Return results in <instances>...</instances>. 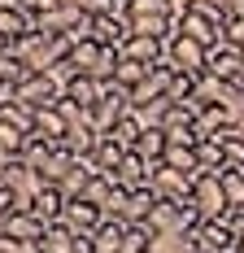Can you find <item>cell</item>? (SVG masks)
I'll list each match as a JSON object with an SVG mask.
<instances>
[{"mask_svg":"<svg viewBox=\"0 0 244 253\" xmlns=\"http://www.w3.org/2000/svg\"><path fill=\"white\" fill-rule=\"evenodd\" d=\"M35 31H40V35H66L70 44H79V40L92 35V13H83V9H66V4H52L48 13L35 18Z\"/></svg>","mask_w":244,"mask_h":253,"instance_id":"cell-1","label":"cell"},{"mask_svg":"<svg viewBox=\"0 0 244 253\" xmlns=\"http://www.w3.org/2000/svg\"><path fill=\"white\" fill-rule=\"evenodd\" d=\"M61 92H66V75L48 70V75H31L22 87H13V101L26 105V109H48V105L61 101Z\"/></svg>","mask_w":244,"mask_h":253,"instance_id":"cell-2","label":"cell"},{"mask_svg":"<svg viewBox=\"0 0 244 253\" xmlns=\"http://www.w3.org/2000/svg\"><path fill=\"white\" fill-rule=\"evenodd\" d=\"M126 114H131V92L118 87V83H105V87H100V101L92 105V114H87V118H92V126H96L100 135H109Z\"/></svg>","mask_w":244,"mask_h":253,"instance_id":"cell-3","label":"cell"},{"mask_svg":"<svg viewBox=\"0 0 244 253\" xmlns=\"http://www.w3.org/2000/svg\"><path fill=\"white\" fill-rule=\"evenodd\" d=\"M205 57H209V48H205V44H196L192 35H183V31L174 26V35L166 40V61H170V70L205 75Z\"/></svg>","mask_w":244,"mask_h":253,"instance_id":"cell-4","label":"cell"},{"mask_svg":"<svg viewBox=\"0 0 244 253\" xmlns=\"http://www.w3.org/2000/svg\"><path fill=\"white\" fill-rule=\"evenodd\" d=\"M192 205H196V214H201L205 223L231 214V205H227V197H222V179L218 175H196L192 179Z\"/></svg>","mask_w":244,"mask_h":253,"instance_id":"cell-5","label":"cell"},{"mask_svg":"<svg viewBox=\"0 0 244 253\" xmlns=\"http://www.w3.org/2000/svg\"><path fill=\"white\" fill-rule=\"evenodd\" d=\"M148 188L157 192V201H170V205H192V179L170 170V166H153V175H148Z\"/></svg>","mask_w":244,"mask_h":253,"instance_id":"cell-6","label":"cell"},{"mask_svg":"<svg viewBox=\"0 0 244 253\" xmlns=\"http://www.w3.org/2000/svg\"><path fill=\"white\" fill-rule=\"evenodd\" d=\"M205 75L222 79V83H244V52L222 40L218 48H209V57H205Z\"/></svg>","mask_w":244,"mask_h":253,"instance_id":"cell-7","label":"cell"},{"mask_svg":"<svg viewBox=\"0 0 244 253\" xmlns=\"http://www.w3.org/2000/svg\"><path fill=\"white\" fill-rule=\"evenodd\" d=\"M192 240H196V253H236V249H240V240L231 236L227 218H214V223H201V227L192 231Z\"/></svg>","mask_w":244,"mask_h":253,"instance_id":"cell-8","label":"cell"},{"mask_svg":"<svg viewBox=\"0 0 244 253\" xmlns=\"http://www.w3.org/2000/svg\"><path fill=\"white\" fill-rule=\"evenodd\" d=\"M92 35H96L105 48H122L126 40H131V22H126V13H100V18H92Z\"/></svg>","mask_w":244,"mask_h":253,"instance_id":"cell-9","label":"cell"},{"mask_svg":"<svg viewBox=\"0 0 244 253\" xmlns=\"http://www.w3.org/2000/svg\"><path fill=\"white\" fill-rule=\"evenodd\" d=\"M4 236H13V240H44V231H48V223H44V218H40V214H35V210H13V214H9V218H4Z\"/></svg>","mask_w":244,"mask_h":253,"instance_id":"cell-10","label":"cell"},{"mask_svg":"<svg viewBox=\"0 0 244 253\" xmlns=\"http://www.w3.org/2000/svg\"><path fill=\"white\" fill-rule=\"evenodd\" d=\"M61 223H66L74 236H92V231L105 223V214H100L96 205H87V201H66V214H61Z\"/></svg>","mask_w":244,"mask_h":253,"instance_id":"cell-11","label":"cell"},{"mask_svg":"<svg viewBox=\"0 0 244 253\" xmlns=\"http://www.w3.org/2000/svg\"><path fill=\"white\" fill-rule=\"evenodd\" d=\"M148 175H153V166H148L140 153H126L118 162V170H114V183L126 188V192H135V188H148Z\"/></svg>","mask_w":244,"mask_h":253,"instance_id":"cell-12","label":"cell"},{"mask_svg":"<svg viewBox=\"0 0 244 253\" xmlns=\"http://www.w3.org/2000/svg\"><path fill=\"white\" fill-rule=\"evenodd\" d=\"M100 144V131L92 126V118H83V123H70V131H66V140H61V149L74 153V157H92Z\"/></svg>","mask_w":244,"mask_h":253,"instance_id":"cell-13","label":"cell"},{"mask_svg":"<svg viewBox=\"0 0 244 253\" xmlns=\"http://www.w3.org/2000/svg\"><path fill=\"white\" fill-rule=\"evenodd\" d=\"M179 31L192 35L196 44H205V48H218L222 44V26H214L209 18H201V13H188V9L179 13Z\"/></svg>","mask_w":244,"mask_h":253,"instance_id":"cell-14","label":"cell"},{"mask_svg":"<svg viewBox=\"0 0 244 253\" xmlns=\"http://www.w3.org/2000/svg\"><path fill=\"white\" fill-rule=\"evenodd\" d=\"M100 52H105V44H100L96 35H87V40H79L70 48V61H66V75H92L100 61Z\"/></svg>","mask_w":244,"mask_h":253,"instance_id":"cell-15","label":"cell"},{"mask_svg":"<svg viewBox=\"0 0 244 253\" xmlns=\"http://www.w3.org/2000/svg\"><path fill=\"white\" fill-rule=\"evenodd\" d=\"M153 205H157V192L153 188H135V192H126V205H122V223L126 227H148V214H153Z\"/></svg>","mask_w":244,"mask_h":253,"instance_id":"cell-16","label":"cell"},{"mask_svg":"<svg viewBox=\"0 0 244 253\" xmlns=\"http://www.w3.org/2000/svg\"><path fill=\"white\" fill-rule=\"evenodd\" d=\"M122 57H131L140 66H157V61H166V44L162 40H148V35H131L122 44Z\"/></svg>","mask_w":244,"mask_h":253,"instance_id":"cell-17","label":"cell"},{"mask_svg":"<svg viewBox=\"0 0 244 253\" xmlns=\"http://www.w3.org/2000/svg\"><path fill=\"white\" fill-rule=\"evenodd\" d=\"M126 22H135V18H179L183 13V4L179 0H126Z\"/></svg>","mask_w":244,"mask_h":253,"instance_id":"cell-18","label":"cell"},{"mask_svg":"<svg viewBox=\"0 0 244 253\" xmlns=\"http://www.w3.org/2000/svg\"><path fill=\"white\" fill-rule=\"evenodd\" d=\"M61 96H66V101H74V105H83V109L92 114V105L100 101V83H96V79H87V75H70Z\"/></svg>","mask_w":244,"mask_h":253,"instance_id":"cell-19","label":"cell"},{"mask_svg":"<svg viewBox=\"0 0 244 253\" xmlns=\"http://www.w3.org/2000/svg\"><path fill=\"white\" fill-rule=\"evenodd\" d=\"M162 166H170V170H179V175H188V179L205 175L201 162H196V144H170L166 157H162Z\"/></svg>","mask_w":244,"mask_h":253,"instance_id":"cell-20","label":"cell"},{"mask_svg":"<svg viewBox=\"0 0 244 253\" xmlns=\"http://www.w3.org/2000/svg\"><path fill=\"white\" fill-rule=\"evenodd\" d=\"M122 236H126V223H122V218H105V223L92 231V253H118Z\"/></svg>","mask_w":244,"mask_h":253,"instance_id":"cell-21","label":"cell"},{"mask_svg":"<svg viewBox=\"0 0 244 253\" xmlns=\"http://www.w3.org/2000/svg\"><path fill=\"white\" fill-rule=\"evenodd\" d=\"M148 253H196L192 231H153Z\"/></svg>","mask_w":244,"mask_h":253,"instance_id":"cell-22","label":"cell"},{"mask_svg":"<svg viewBox=\"0 0 244 253\" xmlns=\"http://www.w3.org/2000/svg\"><path fill=\"white\" fill-rule=\"evenodd\" d=\"M92 175H96L92 157H79V162H74V170H70L66 179H61V192H66V201H79V197L87 192V183H92Z\"/></svg>","mask_w":244,"mask_h":253,"instance_id":"cell-23","label":"cell"},{"mask_svg":"<svg viewBox=\"0 0 244 253\" xmlns=\"http://www.w3.org/2000/svg\"><path fill=\"white\" fill-rule=\"evenodd\" d=\"M31 31H35V18H31V13H22L18 4H13V9H0V35H4L9 44H18Z\"/></svg>","mask_w":244,"mask_h":253,"instance_id":"cell-24","label":"cell"},{"mask_svg":"<svg viewBox=\"0 0 244 253\" xmlns=\"http://www.w3.org/2000/svg\"><path fill=\"white\" fill-rule=\"evenodd\" d=\"M166 149H170V135H166L162 126H144V135H140V144H135V153L144 157L148 166H157V162L166 157Z\"/></svg>","mask_w":244,"mask_h":253,"instance_id":"cell-25","label":"cell"},{"mask_svg":"<svg viewBox=\"0 0 244 253\" xmlns=\"http://www.w3.org/2000/svg\"><path fill=\"white\" fill-rule=\"evenodd\" d=\"M66 131H70V123L57 114V105L35 109V135H44V140H52V144H61V140H66Z\"/></svg>","mask_w":244,"mask_h":253,"instance_id":"cell-26","label":"cell"},{"mask_svg":"<svg viewBox=\"0 0 244 253\" xmlns=\"http://www.w3.org/2000/svg\"><path fill=\"white\" fill-rule=\"evenodd\" d=\"M35 214H40L44 223H61V214H66V192L48 183V188L35 197Z\"/></svg>","mask_w":244,"mask_h":253,"instance_id":"cell-27","label":"cell"},{"mask_svg":"<svg viewBox=\"0 0 244 253\" xmlns=\"http://www.w3.org/2000/svg\"><path fill=\"white\" fill-rule=\"evenodd\" d=\"M74 162H79V157H74V153H66L61 144H57V153H52L48 162L40 166V175H44V183H52V188H61V179H66V175L74 170Z\"/></svg>","mask_w":244,"mask_h":253,"instance_id":"cell-28","label":"cell"},{"mask_svg":"<svg viewBox=\"0 0 244 253\" xmlns=\"http://www.w3.org/2000/svg\"><path fill=\"white\" fill-rule=\"evenodd\" d=\"M114 192H118V183H114V175H109V170H96V175H92V183H87V192H83L79 201H87V205H96V210H105Z\"/></svg>","mask_w":244,"mask_h":253,"instance_id":"cell-29","label":"cell"},{"mask_svg":"<svg viewBox=\"0 0 244 253\" xmlns=\"http://www.w3.org/2000/svg\"><path fill=\"white\" fill-rule=\"evenodd\" d=\"M74 245H79V236H74L66 223H48L44 240H40V249H44V253H74Z\"/></svg>","mask_w":244,"mask_h":253,"instance_id":"cell-30","label":"cell"},{"mask_svg":"<svg viewBox=\"0 0 244 253\" xmlns=\"http://www.w3.org/2000/svg\"><path fill=\"white\" fill-rule=\"evenodd\" d=\"M31 75H35V70L26 66V61L18 57V52H13V44H9V52H0V79H4V83H13V87H22V83H26Z\"/></svg>","mask_w":244,"mask_h":253,"instance_id":"cell-31","label":"cell"},{"mask_svg":"<svg viewBox=\"0 0 244 253\" xmlns=\"http://www.w3.org/2000/svg\"><path fill=\"white\" fill-rule=\"evenodd\" d=\"M196 162L205 175H222L227 170V157H222V140H201L196 144Z\"/></svg>","mask_w":244,"mask_h":253,"instance_id":"cell-32","label":"cell"},{"mask_svg":"<svg viewBox=\"0 0 244 253\" xmlns=\"http://www.w3.org/2000/svg\"><path fill=\"white\" fill-rule=\"evenodd\" d=\"M122 157H126V149H122L118 140H109V135H100L96 153H92V166H96V170H109V175H114V170H118V162H122Z\"/></svg>","mask_w":244,"mask_h":253,"instance_id":"cell-33","label":"cell"},{"mask_svg":"<svg viewBox=\"0 0 244 253\" xmlns=\"http://www.w3.org/2000/svg\"><path fill=\"white\" fill-rule=\"evenodd\" d=\"M140 135H144V123L135 118V109H131V114H126V118H122V123L114 126V131H109V140H118V144H122L126 153H135V144H140Z\"/></svg>","mask_w":244,"mask_h":253,"instance_id":"cell-34","label":"cell"},{"mask_svg":"<svg viewBox=\"0 0 244 253\" xmlns=\"http://www.w3.org/2000/svg\"><path fill=\"white\" fill-rule=\"evenodd\" d=\"M0 123H9V126H18V131H35V109H26V105H18V101H4L0 105Z\"/></svg>","mask_w":244,"mask_h":253,"instance_id":"cell-35","label":"cell"},{"mask_svg":"<svg viewBox=\"0 0 244 253\" xmlns=\"http://www.w3.org/2000/svg\"><path fill=\"white\" fill-rule=\"evenodd\" d=\"M148 70H153V66H140V61H131V57H122V61H118V75H114V83H118V87H126V92H135V87L148 79Z\"/></svg>","mask_w":244,"mask_h":253,"instance_id":"cell-36","label":"cell"},{"mask_svg":"<svg viewBox=\"0 0 244 253\" xmlns=\"http://www.w3.org/2000/svg\"><path fill=\"white\" fill-rule=\"evenodd\" d=\"M52 153H57V144H52V140H44V135H35V131H31V135H26V149H22V157H26V166H35V170H40V166H44V162H48Z\"/></svg>","mask_w":244,"mask_h":253,"instance_id":"cell-37","label":"cell"},{"mask_svg":"<svg viewBox=\"0 0 244 253\" xmlns=\"http://www.w3.org/2000/svg\"><path fill=\"white\" fill-rule=\"evenodd\" d=\"M222 140V157H227V170H244V131H227Z\"/></svg>","mask_w":244,"mask_h":253,"instance_id":"cell-38","label":"cell"},{"mask_svg":"<svg viewBox=\"0 0 244 253\" xmlns=\"http://www.w3.org/2000/svg\"><path fill=\"white\" fill-rule=\"evenodd\" d=\"M222 197L231 210H244V170H222Z\"/></svg>","mask_w":244,"mask_h":253,"instance_id":"cell-39","label":"cell"},{"mask_svg":"<svg viewBox=\"0 0 244 253\" xmlns=\"http://www.w3.org/2000/svg\"><path fill=\"white\" fill-rule=\"evenodd\" d=\"M22 149H26V131L0 123V157H22Z\"/></svg>","mask_w":244,"mask_h":253,"instance_id":"cell-40","label":"cell"},{"mask_svg":"<svg viewBox=\"0 0 244 253\" xmlns=\"http://www.w3.org/2000/svg\"><path fill=\"white\" fill-rule=\"evenodd\" d=\"M183 9H188V13H201V18H209L214 26H227V9H222V0H183Z\"/></svg>","mask_w":244,"mask_h":253,"instance_id":"cell-41","label":"cell"},{"mask_svg":"<svg viewBox=\"0 0 244 253\" xmlns=\"http://www.w3.org/2000/svg\"><path fill=\"white\" fill-rule=\"evenodd\" d=\"M196 79H201V75H183V70H174V79H170V92H166V96H170L174 105L192 101V92H196Z\"/></svg>","mask_w":244,"mask_h":253,"instance_id":"cell-42","label":"cell"},{"mask_svg":"<svg viewBox=\"0 0 244 253\" xmlns=\"http://www.w3.org/2000/svg\"><path fill=\"white\" fill-rule=\"evenodd\" d=\"M148 240H153V231L140 223V227H126V236H122V249L118 253H148Z\"/></svg>","mask_w":244,"mask_h":253,"instance_id":"cell-43","label":"cell"},{"mask_svg":"<svg viewBox=\"0 0 244 253\" xmlns=\"http://www.w3.org/2000/svg\"><path fill=\"white\" fill-rule=\"evenodd\" d=\"M222 40H227L231 48H240V52H244V18H231V22L222 26Z\"/></svg>","mask_w":244,"mask_h":253,"instance_id":"cell-44","label":"cell"},{"mask_svg":"<svg viewBox=\"0 0 244 253\" xmlns=\"http://www.w3.org/2000/svg\"><path fill=\"white\" fill-rule=\"evenodd\" d=\"M57 114H61L66 123H83V118H87V109H83V105H74V101H66V96L57 101Z\"/></svg>","mask_w":244,"mask_h":253,"instance_id":"cell-45","label":"cell"},{"mask_svg":"<svg viewBox=\"0 0 244 253\" xmlns=\"http://www.w3.org/2000/svg\"><path fill=\"white\" fill-rule=\"evenodd\" d=\"M18 9L31 13V18H40V13H48V9H52V0H18Z\"/></svg>","mask_w":244,"mask_h":253,"instance_id":"cell-46","label":"cell"},{"mask_svg":"<svg viewBox=\"0 0 244 253\" xmlns=\"http://www.w3.org/2000/svg\"><path fill=\"white\" fill-rule=\"evenodd\" d=\"M227 227H231L236 240H244V210H231V214H227Z\"/></svg>","mask_w":244,"mask_h":253,"instance_id":"cell-47","label":"cell"},{"mask_svg":"<svg viewBox=\"0 0 244 253\" xmlns=\"http://www.w3.org/2000/svg\"><path fill=\"white\" fill-rule=\"evenodd\" d=\"M222 9H227V22L231 18H244V0H222Z\"/></svg>","mask_w":244,"mask_h":253,"instance_id":"cell-48","label":"cell"},{"mask_svg":"<svg viewBox=\"0 0 244 253\" xmlns=\"http://www.w3.org/2000/svg\"><path fill=\"white\" fill-rule=\"evenodd\" d=\"M52 4H66V9H83L87 13V0H52Z\"/></svg>","mask_w":244,"mask_h":253,"instance_id":"cell-49","label":"cell"},{"mask_svg":"<svg viewBox=\"0 0 244 253\" xmlns=\"http://www.w3.org/2000/svg\"><path fill=\"white\" fill-rule=\"evenodd\" d=\"M13 4H18V0H0V9H13Z\"/></svg>","mask_w":244,"mask_h":253,"instance_id":"cell-50","label":"cell"},{"mask_svg":"<svg viewBox=\"0 0 244 253\" xmlns=\"http://www.w3.org/2000/svg\"><path fill=\"white\" fill-rule=\"evenodd\" d=\"M0 52H9V40H4V35H0Z\"/></svg>","mask_w":244,"mask_h":253,"instance_id":"cell-51","label":"cell"},{"mask_svg":"<svg viewBox=\"0 0 244 253\" xmlns=\"http://www.w3.org/2000/svg\"><path fill=\"white\" fill-rule=\"evenodd\" d=\"M4 218H9V214H4V210H0V227H4Z\"/></svg>","mask_w":244,"mask_h":253,"instance_id":"cell-52","label":"cell"},{"mask_svg":"<svg viewBox=\"0 0 244 253\" xmlns=\"http://www.w3.org/2000/svg\"><path fill=\"white\" fill-rule=\"evenodd\" d=\"M114 4H118V9H126V0H114Z\"/></svg>","mask_w":244,"mask_h":253,"instance_id":"cell-53","label":"cell"},{"mask_svg":"<svg viewBox=\"0 0 244 253\" xmlns=\"http://www.w3.org/2000/svg\"><path fill=\"white\" fill-rule=\"evenodd\" d=\"M236 253H244V240H240V249H236Z\"/></svg>","mask_w":244,"mask_h":253,"instance_id":"cell-54","label":"cell"}]
</instances>
